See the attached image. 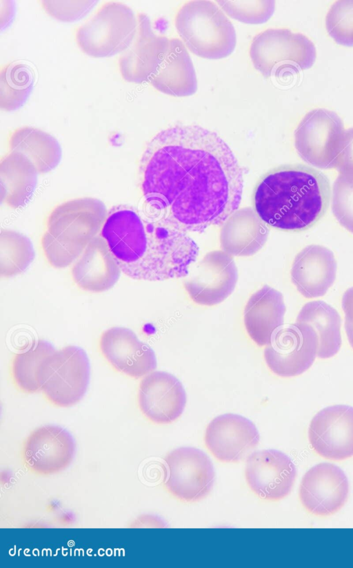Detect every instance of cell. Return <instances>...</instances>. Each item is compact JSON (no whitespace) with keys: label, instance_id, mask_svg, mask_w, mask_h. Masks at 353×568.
Listing matches in <instances>:
<instances>
[{"label":"cell","instance_id":"cell-1","mask_svg":"<svg viewBox=\"0 0 353 568\" xmlns=\"http://www.w3.org/2000/svg\"><path fill=\"white\" fill-rule=\"evenodd\" d=\"M139 177L149 207L187 233L223 224L241 201L243 169L217 134L199 125L157 134L141 156Z\"/></svg>","mask_w":353,"mask_h":568},{"label":"cell","instance_id":"cell-2","mask_svg":"<svg viewBox=\"0 0 353 568\" xmlns=\"http://www.w3.org/2000/svg\"><path fill=\"white\" fill-rule=\"evenodd\" d=\"M101 236L121 272L134 280L185 277L199 255V247L188 233L152 209L113 206L108 211Z\"/></svg>","mask_w":353,"mask_h":568},{"label":"cell","instance_id":"cell-3","mask_svg":"<svg viewBox=\"0 0 353 568\" xmlns=\"http://www.w3.org/2000/svg\"><path fill=\"white\" fill-rule=\"evenodd\" d=\"M327 177L303 165H285L267 173L254 193V211L267 225L300 231L325 213L330 200Z\"/></svg>","mask_w":353,"mask_h":568},{"label":"cell","instance_id":"cell-4","mask_svg":"<svg viewBox=\"0 0 353 568\" xmlns=\"http://www.w3.org/2000/svg\"><path fill=\"white\" fill-rule=\"evenodd\" d=\"M108 213L102 201L90 197L70 200L54 207L41 240L48 263L56 269L74 263L99 235Z\"/></svg>","mask_w":353,"mask_h":568},{"label":"cell","instance_id":"cell-5","mask_svg":"<svg viewBox=\"0 0 353 568\" xmlns=\"http://www.w3.org/2000/svg\"><path fill=\"white\" fill-rule=\"evenodd\" d=\"M174 25L187 49L200 57L223 59L235 48V29L222 9L213 1L186 2L177 11Z\"/></svg>","mask_w":353,"mask_h":568},{"label":"cell","instance_id":"cell-6","mask_svg":"<svg viewBox=\"0 0 353 568\" xmlns=\"http://www.w3.org/2000/svg\"><path fill=\"white\" fill-rule=\"evenodd\" d=\"M138 27L137 15L131 8L121 2L108 1L76 30L74 38L85 54L110 57L129 48Z\"/></svg>","mask_w":353,"mask_h":568},{"label":"cell","instance_id":"cell-7","mask_svg":"<svg viewBox=\"0 0 353 568\" xmlns=\"http://www.w3.org/2000/svg\"><path fill=\"white\" fill-rule=\"evenodd\" d=\"M249 52L254 67L266 77L308 69L316 56L315 46L307 37L285 28L259 33Z\"/></svg>","mask_w":353,"mask_h":568},{"label":"cell","instance_id":"cell-8","mask_svg":"<svg viewBox=\"0 0 353 568\" xmlns=\"http://www.w3.org/2000/svg\"><path fill=\"white\" fill-rule=\"evenodd\" d=\"M90 376V361L85 350L79 346H68L55 351L43 362L38 381L48 401L67 408L84 397Z\"/></svg>","mask_w":353,"mask_h":568},{"label":"cell","instance_id":"cell-9","mask_svg":"<svg viewBox=\"0 0 353 568\" xmlns=\"http://www.w3.org/2000/svg\"><path fill=\"white\" fill-rule=\"evenodd\" d=\"M345 132L343 122L334 112L315 109L302 118L294 132V146L300 157L322 169L336 167Z\"/></svg>","mask_w":353,"mask_h":568},{"label":"cell","instance_id":"cell-10","mask_svg":"<svg viewBox=\"0 0 353 568\" xmlns=\"http://www.w3.org/2000/svg\"><path fill=\"white\" fill-rule=\"evenodd\" d=\"M318 338L312 328L295 322L281 326L264 349V359L269 369L282 377L305 372L317 357Z\"/></svg>","mask_w":353,"mask_h":568},{"label":"cell","instance_id":"cell-11","mask_svg":"<svg viewBox=\"0 0 353 568\" xmlns=\"http://www.w3.org/2000/svg\"><path fill=\"white\" fill-rule=\"evenodd\" d=\"M164 485L175 498L185 502L204 498L214 482L212 463L202 451L182 447L171 451L164 459Z\"/></svg>","mask_w":353,"mask_h":568},{"label":"cell","instance_id":"cell-12","mask_svg":"<svg viewBox=\"0 0 353 568\" xmlns=\"http://www.w3.org/2000/svg\"><path fill=\"white\" fill-rule=\"evenodd\" d=\"M183 278L184 288L194 303L214 306L232 294L238 271L232 255L216 250L206 253Z\"/></svg>","mask_w":353,"mask_h":568},{"label":"cell","instance_id":"cell-13","mask_svg":"<svg viewBox=\"0 0 353 568\" xmlns=\"http://www.w3.org/2000/svg\"><path fill=\"white\" fill-rule=\"evenodd\" d=\"M308 438L314 450L325 459L353 456V407L334 405L320 410L310 423Z\"/></svg>","mask_w":353,"mask_h":568},{"label":"cell","instance_id":"cell-14","mask_svg":"<svg viewBox=\"0 0 353 568\" xmlns=\"http://www.w3.org/2000/svg\"><path fill=\"white\" fill-rule=\"evenodd\" d=\"M348 492V480L342 470L334 464L321 463L304 474L299 487V499L312 514L327 516L342 508Z\"/></svg>","mask_w":353,"mask_h":568},{"label":"cell","instance_id":"cell-15","mask_svg":"<svg viewBox=\"0 0 353 568\" xmlns=\"http://www.w3.org/2000/svg\"><path fill=\"white\" fill-rule=\"evenodd\" d=\"M70 434L57 425H44L33 430L25 440L22 457L26 467L39 475L64 470L74 455Z\"/></svg>","mask_w":353,"mask_h":568},{"label":"cell","instance_id":"cell-16","mask_svg":"<svg viewBox=\"0 0 353 568\" xmlns=\"http://www.w3.org/2000/svg\"><path fill=\"white\" fill-rule=\"evenodd\" d=\"M296 468L284 453L263 450L251 454L245 467L249 487L261 498L276 501L290 492L296 478Z\"/></svg>","mask_w":353,"mask_h":568},{"label":"cell","instance_id":"cell-17","mask_svg":"<svg viewBox=\"0 0 353 568\" xmlns=\"http://www.w3.org/2000/svg\"><path fill=\"white\" fill-rule=\"evenodd\" d=\"M204 441L206 448L219 461L234 463L256 447L259 434L248 419L236 414H224L208 424Z\"/></svg>","mask_w":353,"mask_h":568},{"label":"cell","instance_id":"cell-18","mask_svg":"<svg viewBox=\"0 0 353 568\" xmlns=\"http://www.w3.org/2000/svg\"><path fill=\"white\" fill-rule=\"evenodd\" d=\"M99 348L116 370L132 378L142 377L157 366L152 348L127 328L112 327L105 330L100 337Z\"/></svg>","mask_w":353,"mask_h":568},{"label":"cell","instance_id":"cell-19","mask_svg":"<svg viewBox=\"0 0 353 568\" xmlns=\"http://www.w3.org/2000/svg\"><path fill=\"white\" fill-rule=\"evenodd\" d=\"M187 397L181 381L172 374L155 371L140 382L138 403L143 414L157 424H168L182 414Z\"/></svg>","mask_w":353,"mask_h":568},{"label":"cell","instance_id":"cell-20","mask_svg":"<svg viewBox=\"0 0 353 568\" xmlns=\"http://www.w3.org/2000/svg\"><path fill=\"white\" fill-rule=\"evenodd\" d=\"M137 34L119 59V69L123 78L131 83L149 81L160 61L168 37L157 34L148 16L137 14Z\"/></svg>","mask_w":353,"mask_h":568},{"label":"cell","instance_id":"cell-21","mask_svg":"<svg viewBox=\"0 0 353 568\" xmlns=\"http://www.w3.org/2000/svg\"><path fill=\"white\" fill-rule=\"evenodd\" d=\"M336 268L334 255L329 249L311 244L296 255L291 268V280L303 297H321L332 286Z\"/></svg>","mask_w":353,"mask_h":568},{"label":"cell","instance_id":"cell-22","mask_svg":"<svg viewBox=\"0 0 353 568\" xmlns=\"http://www.w3.org/2000/svg\"><path fill=\"white\" fill-rule=\"evenodd\" d=\"M121 270L105 240L97 235L73 263L72 277L81 289L101 293L114 286Z\"/></svg>","mask_w":353,"mask_h":568},{"label":"cell","instance_id":"cell-23","mask_svg":"<svg viewBox=\"0 0 353 568\" xmlns=\"http://www.w3.org/2000/svg\"><path fill=\"white\" fill-rule=\"evenodd\" d=\"M149 82L158 91L173 96H188L196 92V73L181 40L168 39L157 70Z\"/></svg>","mask_w":353,"mask_h":568},{"label":"cell","instance_id":"cell-24","mask_svg":"<svg viewBox=\"0 0 353 568\" xmlns=\"http://www.w3.org/2000/svg\"><path fill=\"white\" fill-rule=\"evenodd\" d=\"M285 305L283 295L268 285L249 298L243 313V322L252 340L259 346L270 343L283 324Z\"/></svg>","mask_w":353,"mask_h":568},{"label":"cell","instance_id":"cell-25","mask_svg":"<svg viewBox=\"0 0 353 568\" xmlns=\"http://www.w3.org/2000/svg\"><path fill=\"white\" fill-rule=\"evenodd\" d=\"M268 228L250 207L234 212L222 224L220 233L223 251L235 256L256 253L265 243Z\"/></svg>","mask_w":353,"mask_h":568},{"label":"cell","instance_id":"cell-26","mask_svg":"<svg viewBox=\"0 0 353 568\" xmlns=\"http://www.w3.org/2000/svg\"><path fill=\"white\" fill-rule=\"evenodd\" d=\"M38 171L23 154L10 151L0 163L1 202L17 209L31 200L37 183Z\"/></svg>","mask_w":353,"mask_h":568},{"label":"cell","instance_id":"cell-27","mask_svg":"<svg viewBox=\"0 0 353 568\" xmlns=\"http://www.w3.org/2000/svg\"><path fill=\"white\" fill-rule=\"evenodd\" d=\"M10 151L25 156L39 173H46L60 162L62 150L58 140L38 128L23 126L14 129L9 136Z\"/></svg>","mask_w":353,"mask_h":568},{"label":"cell","instance_id":"cell-28","mask_svg":"<svg viewBox=\"0 0 353 568\" xmlns=\"http://www.w3.org/2000/svg\"><path fill=\"white\" fill-rule=\"evenodd\" d=\"M296 322L312 328L318 338L317 357L334 356L341 346V317L338 311L323 301L306 303L301 309Z\"/></svg>","mask_w":353,"mask_h":568},{"label":"cell","instance_id":"cell-29","mask_svg":"<svg viewBox=\"0 0 353 568\" xmlns=\"http://www.w3.org/2000/svg\"><path fill=\"white\" fill-rule=\"evenodd\" d=\"M50 342L39 339L26 351L16 354L11 365V376L17 388L26 393L41 391L38 375L43 362L55 352Z\"/></svg>","mask_w":353,"mask_h":568},{"label":"cell","instance_id":"cell-30","mask_svg":"<svg viewBox=\"0 0 353 568\" xmlns=\"http://www.w3.org/2000/svg\"><path fill=\"white\" fill-rule=\"evenodd\" d=\"M34 76L32 69L21 62H12L0 71V107L12 112L21 107L33 88Z\"/></svg>","mask_w":353,"mask_h":568},{"label":"cell","instance_id":"cell-31","mask_svg":"<svg viewBox=\"0 0 353 568\" xmlns=\"http://www.w3.org/2000/svg\"><path fill=\"white\" fill-rule=\"evenodd\" d=\"M34 258L30 240L12 229H2L0 234V275L11 277L24 272Z\"/></svg>","mask_w":353,"mask_h":568},{"label":"cell","instance_id":"cell-32","mask_svg":"<svg viewBox=\"0 0 353 568\" xmlns=\"http://www.w3.org/2000/svg\"><path fill=\"white\" fill-rule=\"evenodd\" d=\"M325 25L337 43L353 46V0L336 1L326 15Z\"/></svg>","mask_w":353,"mask_h":568},{"label":"cell","instance_id":"cell-33","mask_svg":"<svg viewBox=\"0 0 353 568\" xmlns=\"http://www.w3.org/2000/svg\"><path fill=\"white\" fill-rule=\"evenodd\" d=\"M222 10L239 21L250 24L266 22L275 9L274 1H217Z\"/></svg>","mask_w":353,"mask_h":568},{"label":"cell","instance_id":"cell-34","mask_svg":"<svg viewBox=\"0 0 353 568\" xmlns=\"http://www.w3.org/2000/svg\"><path fill=\"white\" fill-rule=\"evenodd\" d=\"M332 209L339 224L353 233V176L339 173L335 179Z\"/></svg>","mask_w":353,"mask_h":568},{"label":"cell","instance_id":"cell-35","mask_svg":"<svg viewBox=\"0 0 353 568\" xmlns=\"http://www.w3.org/2000/svg\"><path fill=\"white\" fill-rule=\"evenodd\" d=\"M98 1H41L43 10L51 17L63 22H73L87 15Z\"/></svg>","mask_w":353,"mask_h":568},{"label":"cell","instance_id":"cell-36","mask_svg":"<svg viewBox=\"0 0 353 568\" xmlns=\"http://www.w3.org/2000/svg\"><path fill=\"white\" fill-rule=\"evenodd\" d=\"M336 169L339 173L353 176V127L345 130Z\"/></svg>","mask_w":353,"mask_h":568},{"label":"cell","instance_id":"cell-37","mask_svg":"<svg viewBox=\"0 0 353 568\" xmlns=\"http://www.w3.org/2000/svg\"><path fill=\"white\" fill-rule=\"evenodd\" d=\"M344 327L347 339L353 348V287L347 289L342 297Z\"/></svg>","mask_w":353,"mask_h":568}]
</instances>
